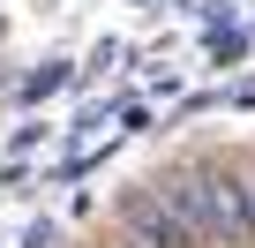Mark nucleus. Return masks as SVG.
Wrapping results in <instances>:
<instances>
[{
    "mask_svg": "<svg viewBox=\"0 0 255 248\" xmlns=\"http://www.w3.org/2000/svg\"><path fill=\"white\" fill-rule=\"evenodd\" d=\"M173 203L188 211L195 241L203 248H255V218H248V188H240V166L225 151H188L173 166H158Z\"/></svg>",
    "mask_w": 255,
    "mask_h": 248,
    "instance_id": "nucleus-1",
    "label": "nucleus"
},
{
    "mask_svg": "<svg viewBox=\"0 0 255 248\" xmlns=\"http://www.w3.org/2000/svg\"><path fill=\"white\" fill-rule=\"evenodd\" d=\"M113 241H120V248H203L195 226H188V211L173 203L165 173H143L135 188H120V203H113Z\"/></svg>",
    "mask_w": 255,
    "mask_h": 248,
    "instance_id": "nucleus-2",
    "label": "nucleus"
},
{
    "mask_svg": "<svg viewBox=\"0 0 255 248\" xmlns=\"http://www.w3.org/2000/svg\"><path fill=\"white\" fill-rule=\"evenodd\" d=\"M75 83H83V68H75V60H38V68L23 75V90H15V98H23V105H45V98H60V90H75Z\"/></svg>",
    "mask_w": 255,
    "mask_h": 248,
    "instance_id": "nucleus-3",
    "label": "nucleus"
},
{
    "mask_svg": "<svg viewBox=\"0 0 255 248\" xmlns=\"http://www.w3.org/2000/svg\"><path fill=\"white\" fill-rule=\"evenodd\" d=\"M203 45H210V68H240L248 45H255V30L248 23H225V30H203Z\"/></svg>",
    "mask_w": 255,
    "mask_h": 248,
    "instance_id": "nucleus-4",
    "label": "nucleus"
},
{
    "mask_svg": "<svg viewBox=\"0 0 255 248\" xmlns=\"http://www.w3.org/2000/svg\"><path fill=\"white\" fill-rule=\"evenodd\" d=\"M113 120H120V136H143V128H150V98H120Z\"/></svg>",
    "mask_w": 255,
    "mask_h": 248,
    "instance_id": "nucleus-5",
    "label": "nucleus"
},
{
    "mask_svg": "<svg viewBox=\"0 0 255 248\" xmlns=\"http://www.w3.org/2000/svg\"><path fill=\"white\" fill-rule=\"evenodd\" d=\"M113 60H128V45H120V38H98V45H90V68H83V75H105Z\"/></svg>",
    "mask_w": 255,
    "mask_h": 248,
    "instance_id": "nucleus-6",
    "label": "nucleus"
},
{
    "mask_svg": "<svg viewBox=\"0 0 255 248\" xmlns=\"http://www.w3.org/2000/svg\"><path fill=\"white\" fill-rule=\"evenodd\" d=\"M45 136H53V128H45V120H23V128H15V136H8V151H38V143H45Z\"/></svg>",
    "mask_w": 255,
    "mask_h": 248,
    "instance_id": "nucleus-7",
    "label": "nucleus"
},
{
    "mask_svg": "<svg viewBox=\"0 0 255 248\" xmlns=\"http://www.w3.org/2000/svg\"><path fill=\"white\" fill-rule=\"evenodd\" d=\"M23 248H60V226H53V218H38V226L23 233Z\"/></svg>",
    "mask_w": 255,
    "mask_h": 248,
    "instance_id": "nucleus-8",
    "label": "nucleus"
},
{
    "mask_svg": "<svg viewBox=\"0 0 255 248\" xmlns=\"http://www.w3.org/2000/svg\"><path fill=\"white\" fill-rule=\"evenodd\" d=\"M233 166H240V188H248V218H255V151H233Z\"/></svg>",
    "mask_w": 255,
    "mask_h": 248,
    "instance_id": "nucleus-9",
    "label": "nucleus"
},
{
    "mask_svg": "<svg viewBox=\"0 0 255 248\" xmlns=\"http://www.w3.org/2000/svg\"><path fill=\"white\" fill-rule=\"evenodd\" d=\"M158 8H188V0H158Z\"/></svg>",
    "mask_w": 255,
    "mask_h": 248,
    "instance_id": "nucleus-10",
    "label": "nucleus"
}]
</instances>
